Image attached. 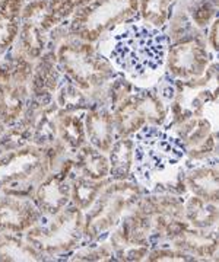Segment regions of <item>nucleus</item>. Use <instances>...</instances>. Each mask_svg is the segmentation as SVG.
Segmentation results:
<instances>
[{"label": "nucleus", "mask_w": 219, "mask_h": 262, "mask_svg": "<svg viewBox=\"0 0 219 262\" xmlns=\"http://www.w3.org/2000/svg\"><path fill=\"white\" fill-rule=\"evenodd\" d=\"M110 57L129 75H149L165 63L167 35L160 28L133 24L115 35Z\"/></svg>", "instance_id": "1"}, {"label": "nucleus", "mask_w": 219, "mask_h": 262, "mask_svg": "<svg viewBox=\"0 0 219 262\" xmlns=\"http://www.w3.org/2000/svg\"><path fill=\"white\" fill-rule=\"evenodd\" d=\"M186 155L183 141L168 131L146 127L134 137V173L149 182L153 177L180 163Z\"/></svg>", "instance_id": "2"}, {"label": "nucleus", "mask_w": 219, "mask_h": 262, "mask_svg": "<svg viewBox=\"0 0 219 262\" xmlns=\"http://www.w3.org/2000/svg\"><path fill=\"white\" fill-rule=\"evenodd\" d=\"M137 0H92L73 16L70 31L75 37L95 41L104 31L133 16Z\"/></svg>", "instance_id": "3"}, {"label": "nucleus", "mask_w": 219, "mask_h": 262, "mask_svg": "<svg viewBox=\"0 0 219 262\" xmlns=\"http://www.w3.org/2000/svg\"><path fill=\"white\" fill-rule=\"evenodd\" d=\"M206 64V48L199 37L184 38L170 47V67L180 73L200 72Z\"/></svg>", "instance_id": "4"}, {"label": "nucleus", "mask_w": 219, "mask_h": 262, "mask_svg": "<svg viewBox=\"0 0 219 262\" xmlns=\"http://www.w3.org/2000/svg\"><path fill=\"white\" fill-rule=\"evenodd\" d=\"M172 0H137V8L141 9L142 18L160 28L168 19V8Z\"/></svg>", "instance_id": "5"}, {"label": "nucleus", "mask_w": 219, "mask_h": 262, "mask_svg": "<svg viewBox=\"0 0 219 262\" xmlns=\"http://www.w3.org/2000/svg\"><path fill=\"white\" fill-rule=\"evenodd\" d=\"M18 32L16 20H0V53H3L12 44Z\"/></svg>", "instance_id": "6"}, {"label": "nucleus", "mask_w": 219, "mask_h": 262, "mask_svg": "<svg viewBox=\"0 0 219 262\" xmlns=\"http://www.w3.org/2000/svg\"><path fill=\"white\" fill-rule=\"evenodd\" d=\"M210 44H212V47L216 50V44H218V22H215L213 24V27H212V31H210Z\"/></svg>", "instance_id": "7"}, {"label": "nucleus", "mask_w": 219, "mask_h": 262, "mask_svg": "<svg viewBox=\"0 0 219 262\" xmlns=\"http://www.w3.org/2000/svg\"><path fill=\"white\" fill-rule=\"evenodd\" d=\"M81 2H82V3H84V2H88V0H81Z\"/></svg>", "instance_id": "8"}]
</instances>
